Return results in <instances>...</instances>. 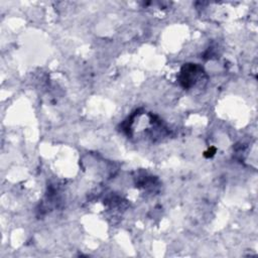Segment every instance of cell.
<instances>
[{
  "instance_id": "6da1fadb",
  "label": "cell",
  "mask_w": 258,
  "mask_h": 258,
  "mask_svg": "<svg viewBox=\"0 0 258 258\" xmlns=\"http://www.w3.org/2000/svg\"><path fill=\"white\" fill-rule=\"evenodd\" d=\"M202 72H203L202 68L196 63L184 64L180 71V75L178 79L180 85L185 89L192 87L196 81L198 80L199 74H201Z\"/></svg>"
}]
</instances>
